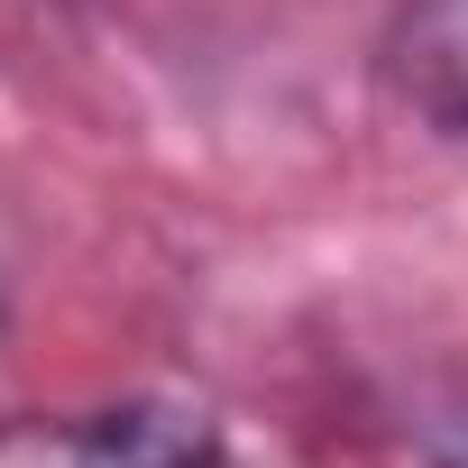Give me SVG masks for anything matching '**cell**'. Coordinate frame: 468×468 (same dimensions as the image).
I'll return each mask as SVG.
<instances>
[{
    "mask_svg": "<svg viewBox=\"0 0 468 468\" xmlns=\"http://www.w3.org/2000/svg\"><path fill=\"white\" fill-rule=\"evenodd\" d=\"M220 431L193 404H92V413H28L0 422V468H211Z\"/></svg>",
    "mask_w": 468,
    "mask_h": 468,
    "instance_id": "cell-1",
    "label": "cell"
},
{
    "mask_svg": "<svg viewBox=\"0 0 468 468\" xmlns=\"http://www.w3.org/2000/svg\"><path fill=\"white\" fill-rule=\"evenodd\" d=\"M377 74L413 120L468 138V0H395L377 37Z\"/></svg>",
    "mask_w": 468,
    "mask_h": 468,
    "instance_id": "cell-2",
    "label": "cell"
},
{
    "mask_svg": "<svg viewBox=\"0 0 468 468\" xmlns=\"http://www.w3.org/2000/svg\"><path fill=\"white\" fill-rule=\"evenodd\" d=\"M413 459L422 468H468V386H441L413 404Z\"/></svg>",
    "mask_w": 468,
    "mask_h": 468,
    "instance_id": "cell-3",
    "label": "cell"
}]
</instances>
